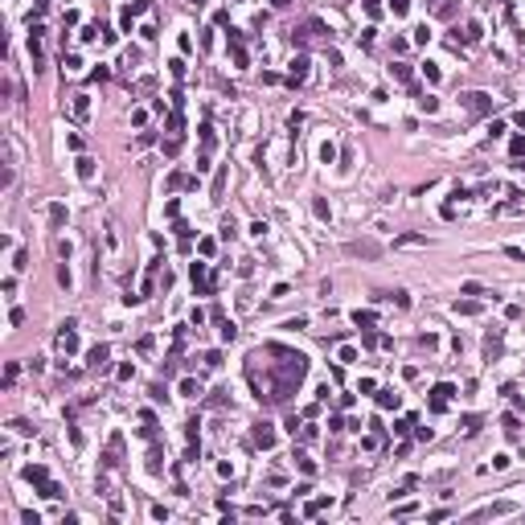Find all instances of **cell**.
Returning <instances> with one entry per match:
<instances>
[{"label":"cell","instance_id":"obj_35","mask_svg":"<svg viewBox=\"0 0 525 525\" xmlns=\"http://www.w3.org/2000/svg\"><path fill=\"white\" fill-rule=\"evenodd\" d=\"M464 41H480V25H476V21H472L468 29H464Z\"/></svg>","mask_w":525,"mask_h":525},{"label":"cell","instance_id":"obj_17","mask_svg":"<svg viewBox=\"0 0 525 525\" xmlns=\"http://www.w3.org/2000/svg\"><path fill=\"white\" fill-rule=\"evenodd\" d=\"M78 177H83V181L95 177V160H90V156H78Z\"/></svg>","mask_w":525,"mask_h":525},{"label":"cell","instance_id":"obj_45","mask_svg":"<svg viewBox=\"0 0 525 525\" xmlns=\"http://www.w3.org/2000/svg\"><path fill=\"white\" fill-rule=\"evenodd\" d=\"M205 365H209V369H218V365H221V353H218V349H214V353H205Z\"/></svg>","mask_w":525,"mask_h":525},{"label":"cell","instance_id":"obj_42","mask_svg":"<svg viewBox=\"0 0 525 525\" xmlns=\"http://www.w3.org/2000/svg\"><path fill=\"white\" fill-rule=\"evenodd\" d=\"M423 74L431 78V83H439V66H435V62H427V66H423Z\"/></svg>","mask_w":525,"mask_h":525},{"label":"cell","instance_id":"obj_48","mask_svg":"<svg viewBox=\"0 0 525 525\" xmlns=\"http://www.w3.org/2000/svg\"><path fill=\"white\" fill-rule=\"evenodd\" d=\"M45 4H50V0H37V8H45Z\"/></svg>","mask_w":525,"mask_h":525},{"label":"cell","instance_id":"obj_2","mask_svg":"<svg viewBox=\"0 0 525 525\" xmlns=\"http://www.w3.org/2000/svg\"><path fill=\"white\" fill-rule=\"evenodd\" d=\"M460 107L468 111L472 119H476V115H488V111H493V95H484V90H468V95H460Z\"/></svg>","mask_w":525,"mask_h":525},{"label":"cell","instance_id":"obj_20","mask_svg":"<svg viewBox=\"0 0 525 525\" xmlns=\"http://www.w3.org/2000/svg\"><path fill=\"white\" fill-rule=\"evenodd\" d=\"M148 472H152V476H160V472H165V464H160V447H152V451H148Z\"/></svg>","mask_w":525,"mask_h":525},{"label":"cell","instance_id":"obj_10","mask_svg":"<svg viewBox=\"0 0 525 525\" xmlns=\"http://www.w3.org/2000/svg\"><path fill=\"white\" fill-rule=\"evenodd\" d=\"M107 357H111V349H107V345H95V349L86 353V365H90V369H103V365H107Z\"/></svg>","mask_w":525,"mask_h":525},{"label":"cell","instance_id":"obj_12","mask_svg":"<svg viewBox=\"0 0 525 525\" xmlns=\"http://www.w3.org/2000/svg\"><path fill=\"white\" fill-rule=\"evenodd\" d=\"M181 394H185V398H201V382H197V378H181Z\"/></svg>","mask_w":525,"mask_h":525},{"label":"cell","instance_id":"obj_33","mask_svg":"<svg viewBox=\"0 0 525 525\" xmlns=\"http://www.w3.org/2000/svg\"><path fill=\"white\" fill-rule=\"evenodd\" d=\"M390 8H394V17H406V8H411V0H390Z\"/></svg>","mask_w":525,"mask_h":525},{"label":"cell","instance_id":"obj_16","mask_svg":"<svg viewBox=\"0 0 525 525\" xmlns=\"http://www.w3.org/2000/svg\"><path fill=\"white\" fill-rule=\"evenodd\" d=\"M349 254H361V259H378V247H373V242H353V247H349Z\"/></svg>","mask_w":525,"mask_h":525},{"label":"cell","instance_id":"obj_32","mask_svg":"<svg viewBox=\"0 0 525 525\" xmlns=\"http://www.w3.org/2000/svg\"><path fill=\"white\" fill-rule=\"evenodd\" d=\"M341 361H345V365H353V361H357V349H353V345H341Z\"/></svg>","mask_w":525,"mask_h":525},{"label":"cell","instance_id":"obj_23","mask_svg":"<svg viewBox=\"0 0 525 525\" xmlns=\"http://www.w3.org/2000/svg\"><path fill=\"white\" fill-rule=\"evenodd\" d=\"M390 74L398 78V83H411V66H406V62H394V66H390Z\"/></svg>","mask_w":525,"mask_h":525},{"label":"cell","instance_id":"obj_28","mask_svg":"<svg viewBox=\"0 0 525 525\" xmlns=\"http://www.w3.org/2000/svg\"><path fill=\"white\" fill-rule=\"evenodd\" d=\"M234 234H238V226H234V218H221V238H226V242H230V238H234Z\"/></svg>","mask_w":525,"mask_h":525},{"label":"cell","instance_id":"obj_3","mask_svg":"<svg viewBox=\"0 0 525 525\" xmlns=\"http://www.w3.org/2000/svg\"><path fill=\"white\" fill-rule=\"evenodd\" d=\"M78 320H66L62 324V332H57V353H62V357H70V353H74V349H78Z\"/></svg>","mask_w":525,"mask_h":525},{"label":"cell","instance_id":"obj_38","mask_svg":"<svg viewBox=\"0 0 525 525\" xmlns=\"http://www.w3.org/2000/svg\"><path fill=\"white\" fill-rule=\"evenodd\" d=\"M509 152H513V156H525V139H521V136L509 139Z\"/></svg>","mask_w":525,"mask_h":525},{"label":"cell","instance_id":"obj_22","mask_svg":"<svg viewBox=\"0 0 525 525\" xmlns=\"http://www.w3.org/2000/svg\"><path fill=\"white\" fill-rule=\"evenodd\" d=\"M484 353H488V357L500 353V332H488V336H484Z\"/></svg>","mask_w":525,"mask_h":525},{"label":"cell","instance_id":"obj_49","mask_svg":"<svg viewBox=\"0 0 525 525\" xmlns=\"http://www.w3.org/2000/svg\"><path fill=\"white\" fill-rule=\"evenodd\" d=\"M189 4H205V0H189Z\"/></svg>","mask_w":525,"mask_h":525},{"label":"cell","instance_id":"obj_25","mask_svg":"<svg viewBox=\"0 0 525 525\" xmlns=\"http://www.w3.org/2000/svg\"><path fill=\"white\" fill-rule=\"evenodd\" d=\"M66 74H78V70H83V57H78V54H66Z\"/></svg>","mask_w":525,"mask_h":525},{"label":"cell","instance_id":"obj_14","mask_svg":"<svg viewBox=\"0 0 525 525\" xmlns=\"http://www.w3.org/2000/svg\"><path fill=\"white\" fill-rule=\"evenodd\" d=\"M353 324H357V329H373V324H378V312H369V308L361 312V308H357V312H353Z\"/></svg>","mask_w":525,"mask_h":525},{"label":"cell","instance_id":"obj_11","mask_svg":"<svg viewBox=\"0 0 525 525\" xmlns=\"http://www.w3.org/2000/svg\"><path fill=\"white\" fill-rule=\"evenodd\" d=\"M66 218H70V214H66V205H62V201H54V205H50V226H54V230H62V226H66Z\"/></svg>","mask_w":525,"mask_h":525},{"label":"cell","instance_id":"obj_34","mask_svg":"<svg viewBox=\"0 0 525 525\" xmlns=\"http://www.w3.org/2000/svg\"><path fill=\"white\" fill-rule=\"evenodd\" d=\"M500 423H505V431H509V435H517V427H521V423H517V414H505Z\"/></svg>","mask_w":525,"mask_h":525},{"label":"cell","instance_id":"obj_44","mask_svg":"<svg viewBox=\"0 0 525 525\" xmlns=\"http://www.w3.org/2000/svg\"><path fill=\"white\" fill-rule=\"evenodd\" d=\"M509 464H513V460L505 456V451H500V456H493V468H497V472H500V468H509Z\"/></svg>","mask_w":525,"mask_h":525},{"label":"cell","instance_id":"obj_47","mask_svg":"<svg viewBox=\"0 0 525 525\" xmlns=\"http://www.w3.org/2000/svg\"><path fill=\"white\" fill-rule=\"evenodd\" d=\"M267 4H275V8H287V4H291V0H267Z\"/></svg>","mask_w":525,"mask_h":525},{"label":"cell","instance_id":"obj_19","mask_svg":"<svg viewBox=\"0 0 525 525\" xmlns=\"http://www.w3.org/2000/svg\"><path fill=\"white\" fill-rule=\"evenodd\" d=\"M456 312H460V316H476L480 304H476V300H456Z\"/></svg>","mask_w":525,"mask_h":525},{"label":"cell","instance_id":"obj_27","mask_svg":"<svg viewBox=\"0 0 525 525\" xmlns=\"http://www.w3.org/2000/svg\"><path fill=\"white\" fill-rule=\"evenodd\" d=\"M398 247H427V238H423V234H402Z\"/></svg>","mask_w":525,"mask_h":525},{"label":"cell","instance_id":"obj_4","mask_svg":"<svg viewBox=\"0 0 525 525\" xmlns=\"http://www.w3.org/2000/svg\"><path fill=\"white\" fill-rule=\"evenodd\" d=\"M451 394H456V386H451V382H439L435 390H431V414H443L447 411V398Z\"/></svg>","mask_w":525,"mask_h":525},{"label":"cell","instance_id":"obj_30","mask_svg":"<svg viewBox=\"0 0 525 525\" xmlns=\"http://www.w3.org/2000/svg\"><path fill=\"white\" fill-rule=\"evenodd\" d=\"M8 427H13V431H17V435H33V427L25 423V418H13V423H8Z\"/></svg>","mask_w":525,"mask_h":525},{"label":"cell","instance_id":"obj_36","mask_svg":"<svg viewBox=\"0 0 525 525\" xmlns=\"http://www.w3.org/2000/svg\"><path fill=\"white\" fill-rule=\"evenodd\" d=\"M177 152H181V136H172L168 144H165V156H177Z\"/></svg>","mask_w":525,"mask_h":525},{"label":"cell","instance_id":"obj_8","mask_svg":"<svg viewBox=\"0 0 525 525\" xmlns=\"http://www.w3.org/2000/svg\"><path fill=\"white\" fill-rule=\"evenodd\" d=\"M308 54H296V57H291V66H287V78H291V83H304V78H308Z\"/></svg>","mask_w":525,"mask_h":525},{"label":"cell","instance_id":"obj_41","mask_svg":"<svg viewBox=\"0 0 525 525\" xmlns=\"http://www.w3.org/2000/svg\"><path fill=\"white\" fill-rule=\"evenodd\" d=\"M394 304H398V308H411V291H394Z\"/></svg>","mask_w":525,"mask_h":525},{"label":"cell","instance_id":"obj_21","mask_svg":"<svg viewBox=\"0 0 525 525\" xmlns=\"http://www.w3.org/2000/svg\"><path fill=\"white\" fill-rule=\"evenodd\" d=\"M418 111L435 115V111H439V99H435V95H418Z\"/></svg>","mask_w":525,"mask_h":525},{"label":"cell","instance_id":"obj_31","mask_svg":"<svg viewBox=\"0 0 525 525\" xmlns=\"http://www.w3.org/2000/svg\"><path fill=\"white\" fill-rule=\"evenodd\" d=\"M221 193H226V168L214 177V197H221Z\"/></svg>","mask_w":525,"mask_h":525},{"label":"cell","instance_id":"obj_7","mask_svg":"<svg viewBox=\"0 0 525 525\" xmlns=\"http://www.w3.org/2000/svg\"><path fill=\"white\" fill-rule=\"evenodd\" d=\"M254 443H259L263 451H271V447H275V427L259 418V423H254Z\"/></svg>","mask_w":525,"mask_h":525},{"label":"cell","instance_id":"obj_37","mask_svg":"<svg viewBox=\"0 0 525 525\" xmlns=\"http://www.w3.org/2000/svg\"><path fill=\"white\" fill-rule=\"evenodd\" d=\"M464 431H468V435H476V431H480V418L468 414V418H464Z\"/></svg>","mask_w":525,"mask_h":525},{"label":"cell","instance_id":"obj_29","mask_svg":"<svg viewBox=\"0 0 525 525\" xmlns=\"http://www.w3.org/2000/svg\"><path fill=\"white\" fill-rule=\"evenodd\" d=\"M238 329H234V320H221V341H234Z\"/></svg>","mask_w":525,"mask_h":525},{"label":"cell","instance_id":"obj_46","mask_svg":"<svg viewBox=\"0 0 525 525\" xmlns=\"http://www.w3.org/2000/svg\"><path fill=\"white\" fill-rule=\"evenodd\" d=\"M365 13H369V17H378V13H382V4H378V0H365Z\"/></svg>","mask_w":525,"mask_h":525},{"label":"cell","instance_id":"obj_24","mask_svg":"<svg viewBox=\"0 0 525 525\" xmlns=\"http://www.w3.org/2000/svg\"><path fill=\"white\" fill-rule=\"evenodd\" d=\"M320 160H324V165H332V160H336V144H332V139H324V144H320Z\"/></svg>","mask_w":525,"mask_h":525},{"label":"cell","instance_id":"obj_5","mask_svg":"<svg viewBox=\"0 0 525 525\" xmlns=\"http://www.w3.org/2000/svg\"><path fill=\"white\" fill-rule=\"evenodd\" d=\"M41 25H29V57H33V70H41V62H45V54H41Z\"/></svg>","mask_w":525,"mask_h":525},{"label":"cell","instance_id":"obj_9","mask_svg":"<svg viewBox=\"0 0 525 525\" xmlns=\"http://www.w3.org/2000/svg\"><path fill=\"white\" fill-rule=\"evenodd\" d=\"M25 480L37 484V488H45V484H50V468H45V464H29V468H25Z\"/></svg>","mask_w":525,"mask_h":525},{"label":"cell","instance_id":"obj_26","mask_svg":"<svg viewBox=\"0 0 525 525\" xmlns=\"http://www.w3.org/2000/svg\"><path fill=\"white\" fill-rule=\"evenodd\" d=\"M291 460H296V464H300V472H308V476H312V472H316V464H312V460L304 456V451H296V456H291Z\"/></svg>","mask_w":525,"mask_h":525},{"label":"cell","instance_id":"obj_18","mask_svg":"<svg viewBox=\"0 0 525 525\" xmlns=\"http://www.w3.org/2000/svg\"><path fill=\"white\" fill-rule=\"evenodd\" d=\"M312 214H316L320 221H329V218H332V209H329V201H324V197H316V201H312Z\"/></svg>","mask_w":525,"mask_h":525},{"label":"cell","instance_id":"obj_39","mask_svg":"<svg viewBox=\"0 0 525 525\" xmlns=\"http://www.w3.org/2000/svg\"><path fill=\"white\" fill-rule=\"evenodd\" d=\"M13 267H17V271H25V267H29V254L17 250V254H13Z\"/></svg>","mask_w":525,"mask_h":525},{"label":"cell","instance_id":"obj_6","mask_svg":"<svg viewBox=\"0 0 525 525\" xmlns=\"http://www.w3.org/2000/svg\"><path fill=\"white\" fill-rule=\"evenodd\" d=\"M119 456H123V435L115 431L111 443H107V451H103V464H107V468H119Z\"/></svg>","mask_w":525,"mask_h":525},{"label":"cell","instance_id":"obj_40","mask_svg":"<svg viewBox=\"0 0 525 525\" xmlns=\"http://www.w3.org/2000/svg\"><path fill=\"white\" fill-rule=\"evenodd\" d=\"M414 41H418V45H427V41H431V29H427V25H418V29H414Z\"/></svg>","mask_w":525,"mask_h":525},{"label":"cell","instance_id":"obj_43","mask_svg":"<svg viewBox=\"0 0 525 525\" xmlns=\"http://www.w3.org/2000/svg\"><path fill=\"white\" fill-rule=\"evenodd\" d=\"M168 70H172L177 78H185V62H181V57H172V62H168Z\"/></svg>","mask_w":525,"mask_h":525},{"label":"cell","instance_id":"obj_15","mask_svg":"<svg viewBox=\"0 0 525 525\" xmlns=\"http://www.w3.org/2000/svg\"><path fill=\"white\" fill-rule=\"evenodd\" d=\"M74 119H90V95H74Z\"/></svg>","mask_w":525,"mask_h":525},{"label":"cell","instance_id":"obj_13","mask_svg":"<svg viewBox=\"0 0 525 525\" xmlns=\"http://www.w3.org/2000/svg\"><path fill=\"white\" fill-rule=\"evenodd\" d=\"M378 406H382V411H390V406L398 411V406H402V394H394V390H382V394H378Z\"/></svg>","mask_w":525,"mask_h":525},{"label":"cell","instance_id":"obj_1","mask_svg":"<svg viewBox=\"0 0 525 525\" xmlns=\"http://www.w3.org/2000/svg\"><path fill=\"white\" fill-rule=\"evenodd\" d=\"M267 353H271L275 361H267L263 365V378L259 373H247V382L254 386V398L259 402H287L291 394H296V386L304 382V373H308V357L304 353H296V349H287V345H267Z\"/></svg>","mask_w":525,"mask_h":525}]
</instances>
